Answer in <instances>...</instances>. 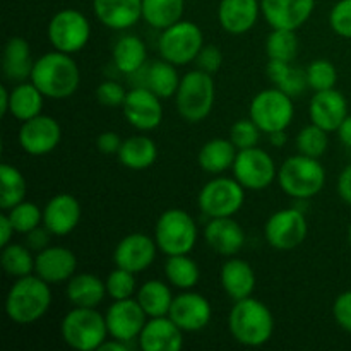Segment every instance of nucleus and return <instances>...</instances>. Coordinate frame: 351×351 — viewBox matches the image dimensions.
Returning <instances> with one entry per match:
<instances>
[{"label": "nucleus", "mask_w": 351, "mask_h": 351, "mask_svg": "<svg viewBox=\"0 0 351 351\" xmlns=\"http://www.w3.org/2000/svg\"><path fill=\"white\" fill-rule=\"evenodd\" d=\"M29 81L43 93L45 98L67 99L79 89L81 71L72 55L53 50L34 60Z\"/></svg>", "instance_id": "f257e3e1"}, {"label": "nucleus", "mask_w": 351, "mask_h": 351, "mask_svg": "<svg viewBox=\"0 0 351 351\" xmlns=\"http://www.w3.org/2000/svg\"><path fill=\"white\" fill-rule=\"evenodd\" d=\"M263 130L257 127V123L252 119H240L230 127V141L235 144L239 151L256 147L261 141Z\"/></svg>", "instance_id": "49530a36"}, {"label": "nucleus", "mask_w": 351, "mask_h": 351, "mask_svg": "<svg viewBox=\"0 0 351 351\" xmlns=\"http://www.w3.org/2000/svg\"><path fill=\"white\" fill-rule=\"evenodd\" d=\"M249 117L264 134L287 130L295 119L293 98L278 88L264 89L250 101Z\"/></svg>", "instance_id": "1a4fd4ad"}, {"label": "nucleus", "mask_w": 351, "mask_h": 351, "mask_svg": "<svg viewBox=\"0 0 351 351\" xmlns=\"http://www.w3.org/2000/svg\"><path fill=\"white\" fill-rule=\"evenodd\" d=\"M185 0H143V19L154 29H167L182 21Z\"/></svg>", "instance_id": "e433bc0d"}, {"label": "nucleus", "mask_w": 351, "mask_h": 351, "mask_svg": "<svg viewBox=\"0 0 351 351\" xmlns=\"http://www.w3.org/2000/svg\"><path fill=\"white\" fill-rule=\"evenodd\" d=\"M314 9L315 0H261V12L271 29H300Z\"/></svg>", "instance_id": "6ab92c4d"}, {"label": "nucleus", "mask_w": 351, "mask_h": 351, "mask_svg": "<svg viewBox=\"0 0 351 351\" xmlns=\"http://www.w3.org/2000/svg\"><path fill=\"white\" fill-rule=\"evenodd\" d=\"M173 293L170 287L161 280H149L137 288L136 300L146 312L147 317H163L170 312L173 304Z\"/></svg>", "instance_id": "72a5a7b5"}, {"label": "nucleus", "mask_w": 351, "mask_h": 351, "mask_svg": "<svg viewBox=\"0 0 351 351\" xmlns=\"http://www.w3.org/2000/svg\"><path fill=\"white\" fill-rule=\"evenodd\" d=\"M50 235L51 233L48 232L43 225H41V226H38L36 230H33L31 233H27V240H29L27 243H29L31 249H34L40 252V250L47 249V247L50 245Z\"/></svg>", "instance_id": "864d4df0"}, {"label": "nucleus", "mask_w": 351, "mask_h": 351, "mask_svg": "<svg viewBox=\"0 0 351 351\" xmlns=\"http://www.w3.org/2000/svg\"><path fill=\"white\" fill-rule=\"evenodd\" d=\"M122 112L129 125L141 132L158 129L163 122V105L156 93L146 86H136L127 91V98L122 105Z\"/></svg>", "instance_id": "4468645a"}, {"label": "nucleus", "mask_w": 351, "mask_h": 351, "mask_svg": "<svg viewBox=\"0 0 351 351\" xmlns=\"http://www.w3.org/2000/svg\"><path fill=\"white\" fill-rule=\"evenodd\" d=\"M204 45V34H202L201 27L192 21L185 19L161 31L160 38H158L160 57L171 62L177 67H184L191 62H195Z\"/></svg>", "instance_id": "6e6552de"}, {"label": "nucleus", "mask_w": 351, "mask_h": 351, "mask_svg": "<svg viewBox=\"0 0 351 351\" xmlns=\"http://www.w3.org/2000/svg\"><path fill=\"white\" fill-rule=\"evenodd\" d=\"M51 305L50 283L36 274L17 278L5 297V314L14 324L29 326L47 315Z\"/></svg>", "instance_id": "7ed1b4c3"}, {"label": "nucleus", "mask_w": 351, "mask_h": 351, "mask_svg": "<svg viewBox=\"0 0 351 351\" xmlns=\"http://www.w3.org/2000/svg\"><path fill=\"white\" fill-rule=\"evenodd\" d=\"M195 64H197V69L208 72V74H216V72L221 69L223 65V53L219 50V47L216 45H204L199 51L197 58H195Z\"/></svg>", "instance_id": "8fccbe9b"}, {"label": "nucleus", "mask_w": 351, "mask_h": 351, "mask_svg": "<svg viewBox=\"0 0 351 351\" xmlns=\"http://www.w3.org/2000/svg\"><path fill=\"white\" fill-rule=\"evenodd\" d=\"M329 26L338 36L351 40V0H338L329 12Z\"/></svg>", "instance_id": "de8ad7c7"}, {"label": "nucleus", "mask_w": 351, "mask_h": 351, "mask_svg": "<svg viewBox=\"0 0 351 351\" xmlns=\"http://www.w3.org/2000/svg\"><path fill=\"white\" fill-rule=\"evenodd\" d=\"M308 223L304 213L295 208H285L273 213L264 225V239L276 250H293L305 242Z\"/></svg>", "instance_id": "ddd939ff"}, {"label": "nucleus", "mask_w": 351, "mask_h": 351, "mask_svg": "<svg viewBox=\"0 0 351 351\" xmlns=\"http://www.w3.org/2000/svg\"><path fill=\"white\" fill-rule=\"evenodd\" d=\"M300 41L293 29H271L266 40V53L269 60L293 62L298 55Z\"/></svg>", "instance_id": "a19ab883"}, {"label": "nucleus", "mask_w": 351, "mask_h": 351, "mask_svg": "<svg viewBox=\"0 0 351 351\" xmlns=\"http://www.w3.org/2000/svg\"><path fill=\"white\" fill-rule=\"evenodd\" d=\"M112 60L117 71L125 75L141 72L147 60V47L136 34H123L115 41L112 50Z\"/></svg>", "instance_id": "c756f323"}, {"label": "nucleus", "mask_w": 351, "mask_h": 351, "mask_svg": "<svg viewBox=\"0 0 351 351\" xmlns=\"http://www.w3.org/2000/svg\"><path fill=\"white\" fill-rule=\"evenodd\" d=\"M106 293L112 300H125V298H134L137 293V281L136 273L127 271L123 267H117L106 276Z\"/></svg>", "instance_id": "a18cd8bd"}, {"label": "nucleus", "mask_w": 351, "mask_h": 351, "mask_svg": "<svg viewBox=\"0 0 351 351\" xmlns=\"http://www.w3.org/2000/svg\"><path fill=\"white\" fill-rule=\"evenodd\" d=\"M295 146H297V151L300 154L311 158H321L328 151L329 132L315 125V123H311V125L304 127L297 134Z\"/></svg>", "instance_id": "79ce46f5"}, {"label": "nucleus", "mask_w": 351, "mask_h": 351, "mask_svg": "<svg viewBox=\"0 0 351 351\" xmlns=\"http://www.w3.org/2000/svg\"><path fill=\"white\" fill-rule=\"evenodd\" d=\"M45 105V95L31 81L17 82L10 89L9 113L19 122L41 115Z\"/></svg>", "instance_id": "473e14b6"}, {"label": "nucleus", "mask_w": 351, "mask_h": 351, "mask_svg": "<svg viewBox=\"0 0 351 351\" xmlns=\"http://www.w3.org/2000/svg\"><path fill=\"white\" fill-rule=\"evenodd\" d=\"M266 72L269 81L274 84V88L281 89L283 93L290 95L291 98L302 95L305 88H308L305 71L295 67L291 62L269 60L267 62Z\"/></svg>", "instance_id": "c9c22d12"}, {"label": "nucleus", "mask_w": 351, "mask_h": 351, "mask_svg": "<svg viewBox=\"0 0 351 351\" xmlns=\"http://www.w3.org/2000/svg\"><path fill=\"white\" fill-rule=\"evenodd\" d=\"M216 99V84L211 74L195 69L182 75L180 86L175 95L177 112L185 122L199 123L213 112Z\"/></svg>", "instance_id": "39448f33"}, {"label": "nucleus", "mask_w": 351, "mask_h": 351, "mask_svg": "<svg viewBox=\"0 0 351 351\" xmlns=\"http://www.w3.org/2000/svg\"><path fill=\"white\" fill-rule=\"evenodd\" d=\"M154 240L165 256L191 254L197 243V225L184 209H167L154 226Z\"/></svg>", "instance_id": "0eeeda50"}, {"label": "nucleus", "mask_w": 351, "mask_h": 351, "mask_svg": "<svg viewBox=\"0 0 351 351\" xmlns=\"http://www.w3.org/2000/svg\"><path fill=\"white\" fill-rule=\"evenodd\" d=\"M338 194L343 202L351 206V165L345 168L338 177Z\"/></svg>", "instance_id": "5fc2aeb1"}, {"label": "nucleus", "mask_w": 351, "mask_h": 351, "mask_svg": "<svg viewBox=\"0 0 351 351\" xmlns=\"http://www.w3.org/2000/svg\"><path fill=\"white\" fill-rule=\"evenodd\" d=\"M82 218L81 202L72 194H57L43 208V226L53 237H67Z\"/></svg>", "instance_id": "4be33fe9"}, {"label": "nucleus", "mask_w": 351, "mask_h": 351, "mask_svg": "<svg viewBox=\"0 0 351 351\" xmlns=\"http://www.w3.org/2000/svg\"><path fill=\"white\" fill-rule=\"evenodd\" d=\"M105 319L108 335L112 338L132 343L139 338L141 331L149 317L134 297L125 298V300H113V304L106 311Z\"/></svg>", "instance_id": "dca6fc26"}, {"label": "nucleus", "mask_w": 351, "mask_h": 351, "mask_svg": "<svg viewBox=\"0 0 351 351\" xmlns=\"http://www.w3.org/2000/svg\"><path fill=\"white\" fill-rule=\"evenodd\" d=\"M219 283L223 291L233 302H239L252 297L256 290V273L245 259L233 256L228 257V261L219 269Z\"/></svg>", "instance_id": "bb28decb"}, {"label": "nucleus", "mask_w": 351, "mask_h": 351, "mask_svg": "<svg viewBox=\"0 0 351 351\" xmlns=\"http://www.w3.org/2000/svg\"><path fill=\"white\" fill-rule=\"evenodd\" d=\"M127 98V89L119 81L106 79L96 88V99L106 108H122Z\"/></svg>", "instance_id": "09e8293b"}, {"label": "nucleus", "mask_w": 351, "mask_h": 351, "mask_svg": "<svg viewBox=\"0 0 351 351\" xmlns=\"http://www.w3.org/2000/svg\"><path fill=\"white\" fill-rule=\"evenodd\" d=\"M232 170L233 177L245 191H266L278 180V167L273 156L259 146L239 151Z\"/></svg>", "instance_id": "f8f14e48"}, {"label": "nucleus", "mask_w": 351, "mask_h": 351, "mask_svg": "<svg viewBox=\"0 0 351 351\" xmlns=\"http://www.w3.org/2000/svg\"><path fill=\"white\" fill-rule=\"evenodd\" d=\"M165 276H167V281L171 287L185 291L197 287L199 280H201V269H199L197 263L189 254L167 256Z\"/></svg>", "instance_id": "4c0bfd02"}, {"label": "nucleus", "mask_w": 351, "mask_h": 351, "mask_svg": "<svg viewBox=\"0 0 351 351\" xmlns=\"http://www.w3.org/2000/svg\"><path fill=\"white\" fill-rule=\"evenodd\" d=\"M237 154H239V149L230 141V137L228 139L216 137V139H211L202 144L197 154V163L201 170H204L206 173L219 175L233 168Z\"/></svg>", "instance_id": "2f4dec72"}, {"label": "nucleus", "mask_w": 351, "mask_h": 351, "mask_svg": "<svg viewBox=\"0 0 351 351\" xmlns=\"http://www.w3.org/2000/svg\"><path fill=\"white\" fill-rule=\"evenodd\" d=\"M348 242H350V245H351V223H350V226H348Z\"/></svg>", "instance_id": "680f3d73"}, {"label": "nucleus", "mask_w": 351, "mask_h": 351, "mask_svg": "<svg viewBox=\"0 0 351 351\" xmlns=\"http://www.w3.org/2000/svg\"><path fill=\"white\" fill-rule=\"evenodd\" d=\"M14 235H16V228H14L9 215L3 211L2 215H0V247H3V245H7V243L12 242Z\"/></svg>", "instance_id": "6e6d98bb"}, {"label": "nucleus", "mask_w": 351, "mask_h": 351, "mask_svg": "<svg viewBox=\"0 0 351 351\" xmlns=\"http://www.w3.org/2000/svg\"><path fill=\"white\" fill-rule=\"evenodd\" d=\"M93 12L108 29L125 31L143 19V0H93Z\"/></svg>", "instance_id": "393cba45"}, {"label": "nucleus", "mask_w": 351, "mask_h": 351, "mask_svg": "<svg viewBox=\"0 0 351 351\" xmlns=\"http://www.w3.org/2000/svg\"><path fill=\"white\" fill-rule=\"evenodd\" d=\"M117 158H119L120 165H123L129 170H147V168L156 163L158 146L149 136L137 134V136H130L123 139Z\"/></svg>", "instance_id": "7c9ffc66"}, {"label": "nucleus", "mask_w": 351, "mask_h": 351, "mask_svg": "<svg viewBox=\"0 0 351 351\" xmlns=\"http://www.w3.org/2000/svg\"><path fill=\"white\" fill-rule=\"evenodd\" d=\"M348 115V101L345 95L336 88L315 91L308 103L311 123H315L321 129L328 130L329 134L336 132Z\"/></svg>", "instance_id": "412c9836"}, {"label": "nucleus", "mask_w": 351, "mask_h": 351, "mask_svg": "<svg viewBox=\"0 0 351 351\" xmlns=\"http://www.w3.org/2000/svg\"><path fill=\"white\" fill-rule=\"evenodd\" d=\"M34 259H36V256H33L26 245L14 242L3 245L2 254H0L3 273L10 278H16V280L34 274Z\"/></svg>", "instance_id": "ea45409f"}, {"label": "nucleus", "mask_w": 351, "mask_h": 351, "mask_svg": "<svg viewBox=\"0 0 351 351\" xmlns=\"http://www.w3.org/2000/svg\"><path fill=\"white\" fill-rule=\"evenodd\" d=\"M34 60L31 57V47L26 38L10 36L3 47L2 71L9 82L29 81L31 72H33Z\"/></svg>", "instance_id": "cd10ccee"}, {"label": "nucleus", "mask_w": 351, "mask_h": 351, "mask_svg": "<svg viewBox=\"0 0 351 351\" xmlns=\"http://www.w3.org/2000/svg\"><path fill=\"white\" fill-rule=\"evenodd\" d=\"M129 348H130V343L120 341V339L108 336L106 341L99 346L98 351H129Z\"/></svg>", "instance_id": "4d7b16f0"}, {"label": "nucleus", "mask_w": 351, "mask_h": 351, "mask_svg": "<svg viewBox=\"0 0 351 351\" xmlns=\"http://www.w3.org/2000/svg\"><path fill=\"white\" fill-rule=\"evenodd\" d=\"M65 295L72 307L96 308L108 293H106V285L101 278L91 273H75L67 281Z\"/></svg>", "instance_id": "c85d7f7f"}, {"label": "nucleus", "mask_w": 351, "mask_h": 351, "mask_svg": "<svg viewBox=\"0 0 351 351\" xmlns=\"http://www.w3.org/2000/svg\"><path fill=\"white\" fill-rule=\"evenodd\" d=\"M332 317L343 331L351 335V290L343 291L332 304Z\"/></svg>", "instance_id": "3c124183"}, {"label": "nucleus", "mask_w": 351, "mask_h": 351, "mask_svg": "<svg viewBox=\"0 0 351 351\" xmlns=\"http://www.w3.org/2000/svg\"><path fill=\"white\" fill-rule=\"evenodd\" d=\"M77 271V257L71 249L62 245H48L40 250L34 259V274L50 285L67 283Z\"/></svg>", "instance_id": "aec40b11"}, {"label": "nucleus", "mask_w": 351, "mask_h": 351, "mask_svg": "<svg viewBox=\"0 0 351 351\" xmlns=\"http://www.w3.org/2000/svg\"><path fill=\"white\" fill-rule=\"evenodd\" d=\"M60 335L65 345L77 351H98L110 336L105 315L88 307L69 311L60 322Z\"/></svg>", "instance_id": "423d86ee"}, {"label": "nucleus", "mask_w": 351, "mask_h": 351, "mask_svg": "<svg viewBox=\"0 0 351 351\" xmlns=\"http://www.w3.org/2000/svg\"><path fill=\"white\" fill-rule=\"evenodd\" d=\"M336 132H338L339 141H341L346 147H351V115H348L343 120V123L339 125V129L336 130Z\"/></svg>", "instance_id": "13d9d810"}, {"label": "nucleus", "mask_w": 351, "mask_h": 351, "mask_svg": "<svg viewBox=\"0 0 351 351\" xmlns=\"http://www.w3.org/2000/svg\"><path fill=\"white\" fill-rule=\"evenodd\" d=\"M168 317L184 332H199L208 328L213 317V307L206 297L192 290H185L173 298Z\"/></svg>", "instance_id": "a211bd4d"}, {"label": "nucleus", "mask_w": 351, "mask_h": 351, "mask_svg": "<svg viewBox=\"0 0 351 351\" xmlns=\"http://www.w3.org/2000/svg\"><path fill=\"white\" fill-rule=\"evenodd\" d=\"M62 139V127L53 117L38 115L34 119L21 122L17 141L24 153L31 156H45L57 149Z\"/></svg>", "instance_id": "2eb2a0df"}, {"label": "nucleus", "mask_w": 351, "mask_h": 351, "mask_svg": "<svg viewBox=\"0 0 351 351\" xmlns=\"http://www.w3.org/2000/svg\"><path fill=\"white\" fill-rule=\"evenodd\" d=\"M180 81L182 75L178 74L177 65L165 60V58H160V60H154L146 69L144 86L149 88L153 93H156L161 99H168L175 98Z\"/></svg>", "instance_id": "f704fd0d"}, {"label": "nucleus", "mask_w": 351, "mask_h": 351, "mask_svg": "<svg viewBox=\"0 0 351 351\" xmlns=\"http://www.w3.org/2000/svg\"><path fill=\"white\" fill-rule=\"evenodd\" d=\"M204 240L213 252L223 257H233L245 247V230L239 221L230 218H211L204 228Z\"/></svg>", "instance_id": "5701e85b"}, {"label": "nucleus", "mask_w": 351, "mask_h": 351, "mask_svg": "<svg viewBox=\"0 0 351 351\" xmlns=\"http://www.w3.org/2000/svg\"><path fill=\"white\" fill-rule=\"evenodd\" d=\"M5 213L9 215L16 233H21V235H27L43 225V209L31 201L19 202Z\"/></svg>", "instance_id": "37998d69"}, {"label": "nucleus", "mask_w": 351, "mask_h": 351, "mask_svg": "<svg viewBox=\"0 0 351 351\" xmlns=\"http://www.w3.org/2000/svg\"><path fill=\"white\" fill-rule=\"evenodd\" d=\"M228 331L237 343L259 348L274 335V315L266 304L254 297L233 302L228 314Z\"/></svg>", "instance_id": "f03ea898"}, {"label": "nucleus", "mask_w": 351, "mask_h": 351, "mask_svg": "<svg viewBox=\"0 0 351 351\" xmlns=\"http://www.w3.org/2000/svg\"><path fill=\"white\" fill-rule=\"evenodd\" d=\"M10 106V89H7L5 86H0V113L7 115L9 113Z\"/></svg>", "instance_id": "bf43d9fd"}, {"label": "nucleus", "mask_w": 351, "mask_h": 351, "mask_svg": "<svg viewBox=\"0 0 351 351\" xmlns=\"http://www.w3.org/2000/svg\"><path fill=\"white\" fill-rule=\"evenodd\" d=\"M269 136V143L273 144L274 147H283L287 144L288 136H287V130H280V132H273V134H267Z\"/></svg>", "instance_id": "052dcab7"}, {"label": "nucleus", "mask_w": 351, "mask_h": 351, "mask_svg": "<svg viewBox=\"0 0 351 351\" xmlns=\"http://www.w3.org/2000/svg\"><path fill=\"white\" fill-rule=\"evenodd\" d=\"M122 137L117 132H112V130H106V132H101L96 139V147L101 151L103 154H119L120 147H122Z\"/></svg>", "instance_id": "603ef678"}, {"label": "nucleus", "mask_w": 351, "mask_h": 351, "mask_svg": "<svg viewBox=\"0 0 351 351\" xmlns=\"http://www.w3.org/2000/svg\"><path fill=\"white\" fill-rule=\"evenodd\" d=\"M245 189L235 177H215L204 184L197 197V206L204 216L230 218L242 209Z\"/></svg>", "instance_id": "9d476101"}, {"label": "nucleus", "mask_w": 351, "mask_h": 351, "mask_svg": "<svg viewBox=\"0 0 351 351\" xmlns=\"http://www.w3.org/2000/svg\"><path fill=\"white\" fill-rule=\"evenodd\" d=\"M137 343L143 351H180L184 346V331L168 315L149 317Z\"/></svg>", "instance_id": "b1692460"}, {"label": "nucleus", "mask_w": 351, "mask_h": 351, "mask_svg": "<svg viewBox=\"0 0 351 351\" xmlns=\"http://www.w3.org/2000/svg\"><path fill=\"white\" fill-rule=\"evenodd\" d=\"M47 36L53 50L74 55L84 50L91 38L89 19L77 9H62L51 16Z\"/></svg>", "instance_id": "9b49d317"}, {"label": "nucleus", "mask_w": 351, "mask_h": 351, "mask_svg": "<svg viewBox=\"0 0 351 351\" xmlns=\"http://www.w3.org/2000/svg\"><path fill=\"white\" fill-rule=\"evenodd\" d=\"M259 0H219V26L233 36H240L252 29L261 16Z\"/></svg>", "instance_id": "a878e982"}, {"label": "nucleus", "mask_w": 351, "mask_h": 351, "mask_svg": "<svg viewBox=\"0 0 351 351\" xmlns=\"http://www.w3.org/2000/svg\"><path fill=\"white\" fill-rule=\"evenodd\" d=\"M278 184L288 197L307 201L324 189L326 168L319 158L293 154L278 168Z\"/></svg>", "instance_id": "20e7f679"}, {"label": "nucleus", "mask_w": 351, "mask_h": 351, "mask_svg": "<svg viewBox=\"0 0 351 351\" xmlns=\"http://www.w3.org/2000/svg\"><path fill=\"white\" fill-rule=\"evenodd\" d=\"M158 243L154 237L151 239L146 233H129L117 243L113 250V263L117 267L139 274L149 269L156 261Z\"/></svg>", "instance_id": "f3484780"}, {"label": "nucleus", "mask_w": 351, "mask_h": 351, "mask_svg": "<svg viewBox=\"0 0 351 351\" xmlns=\"http://www.w3.org/2000/svg\"><path fill=\"white\" fill-rule=\"evenodd\" d=\"M27 180L14 165H0V209L9 211L19 202L26 201Z\"/></svg>", "instance_id": "58836bf2"}, {"label": "nucleus", "mask_w": 351, "mask_h": 351, "mask_svg": "<svg viewBox=\"0 0 351 351\" xmlns=\"http://www.w3.org/2000/svg\"><path fill=\"white\" fill-rule=\"evenodd\" d=\"M307 74V84L314 91H326V89L336 88L338 82V71L335 64L328 58H315L305 69Z\"/></svg>", "instance_id": "c03bdc74"}]
</instances>
